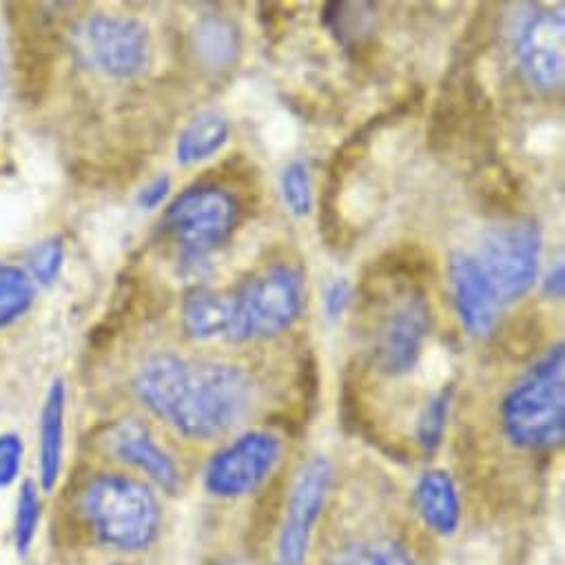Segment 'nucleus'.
Returning a JSON list of instances; mask_svg holds the SVG:
<instances>
[{
    "label": "nucleus",
    "mask_w": 565,
    "mask_h": 565,
    "mask_svg": "<svg viewBox=\"0 0 565 565\" xmlns=\"http://www.w3.org/2000/svg\"><path fill=\"white\" fill-rule=\"evenodd\" d=\"M239 224V204L217 184L184 189L164 213V228L182 248L184 259H202L224 244Z\"/></svg>",
    "instance_id": "5"
},
{
    "label": "nucleus",
    "mask_w": 565,
    "mask_h": 565,
    "mask_svg": "<svg viewBox=\"0 0 565 565\" xmlns=\"http://www.w3.org/2000/svg\"><path fill=\"white\" fill-rule=\"evenodd\" d=\"M72 39L81 61L109 78H134L149 63V32L136 19L94 14L76 25Z\"/></svg>",
    "instance_id": "7"
},
{
    "label": "nucleus",
    "mask_w": 565,
    "mask_h": 565,
    "mask_svg": "<svg viewBox=\"0 0 565 565\" xmlns=\"http://www.w3.org/2000/svg\"><path fill=\"white\" fill-rule=\"evenodd\" d=\"M543 291L547 298L561 300L565 294V273H563V264H558L554 270L547 273L545 281H543Z\"/></svg>",
    "instance_id": "28"
},
{
    "label": "nucleus",
    "mask_w": 565,
    "mask_h": 565,
    "mask_svg": "<svg viewBox=\"0 0 565 565\" xmlns=\"http://www.w3.org/2000/svg\"><path fill=\"white\" fill-rule=\"evenodd\" d=\"M36 300V285L21 266L0 262V329L21 320Z\"/></svg>",
    "instance_id": "18"
},
{
    "label": "nucleus",
    "mask_w": 565,
    "mask_h": 565,
    "mask_svg": "<svg viewBox=\"0 0 565 565\" xmlns=\"http://www.w3.org/2000/svg\"><path fill=\"white\" fill-rule=\"evenodd\" d=\"M65 264V246L61 237H52L43 244H39L30 255V277L34 285L52 287L58 279Z\"/></svg>",
    "instance_id": "24"
},
{
    "label": "nucleus",
    "mask_w": 565,
    "mask_h": 565,
    "mask_svg": "<svg viewBox=\"0 0 565 565\" xmlns=\"http://www.w3.org/2000/svg\"><path fill=\"white\" fill-rule=\"evenodd\" d=\"M501 428L525 452H547L565 439V351L554 344L501 402Z\"/></svg>",
    "instance_id": "2"
},
{
    "label": "nucleus",
    "mask_w": 565,
    "mask_h": 565,
    "mask_svg": "<svg viewBox=\"0 0 565 565\" xmlns=\"http://www.w3.org/2000/svg\"><path fill=\"white\" fill-rule=\"evenodd\" d=\"M43 512V501L39 494V486L34 481H25L19 501H17V521H14V539L21 554H28V550L34 543V536L39 532Z\"/></svg>",
    "instance_id": "21"
},
{
    "label": "nucleus",
    "mask_w": 565,
    "mask_h": 565,
    "mask_svg": "<svg viewBox=\"0 0 565 565\" xmlns=\"http://www.w3.org/2000/svg\"><path fill=\"white\" fill-rule=\"evenodd\" d=\"M523 78L543 94H554L565 78V19L561 12L539 10L519 30L514 45Z\"/></svg>",
    "instance_id": "11"
},
{
    "label": "nucleus",
    "mask_w": 565,
    "mask_h": 565,
    "mask_svg": "<svg viewBox=\"0 0 565 565\" xmlns=\"http://www.w3.org/2000/svg\"><path fill=\"white\" fill-rule=\"evenodd\" d=\"M450 408V391H441L437 397H433L417 422V441L426 452H435L446 433V419Z\"/></svg>",
    "instance_id": "23"
},
{
    "label": "nucleus",
    "mask_w": 565,
    "mask_h": 565,
    "mask_svg": "<svg viewBox=\"0 0 565 565\" xmlns=\"http://www.w3.org/2000/svg\"><path fill=\"white\" fill-rule=\"evenodd\" d=\"M351 302H353V285L349 279H335L333 285L327 289V296H324L327 316L331 320L342 318Z\"/></svg>",
    "instance_id": "26"
},
{
    "label": "nucleus",
    "mask_w": 565,
    "mask_h": 565,
    "mask_svg": "<svg viewBox=\"0 0 565 565\" xmlns=\"http://www.w3.org/2000/svg\"><path fill=\"white\" fill-rule=\"evenodd\" d=\"M23 455H25V446L19 435L14 433L0 435V488H8L19 479Z\"/></svg>",
    "instance_id": "25"
},
{
    "label": "nucleus",
    "mask_w": 565,
    "mask_h": 565,
    "mask_svg": "<svg viewBox=\"0 0 565 565\" xmlns=\"http://www.w3.org/2000/svg\"><path fill=\"white\" fill-rule=\"evenodd\" d=\"M415 508L422 521L439 536H450L461 523V501L455 479L446 470H428L415 488Z\"/></svg>",
    "instance_id": "14"
},
{
    "label": "nucleus",
    "mask_w": 565,
    "mask_h": 565,
    "mask_svg": "<svg viewBox=\"0 0 565 565\" xmlns=\"http://www.w3.org/2000/svg\"><path fill=\"white\" fill-rule=\"evenodd\" d=\"M65 413H67V386L58 377L52 382L41 411V483L45 490H54L63 470L65 455Z\"/></svg>",
    "instance_id": "15"
},
{
    "label": "nucleus",
    "mask_w": 565,
    "mask_h": 565,
    "mask_svg": "<svg viewBox=\"0 0 565 565\" xmlns=\"http://www.w3.org/2000/svg\"><path fill=\"white\" fill-rule=\"evenodd\" d=\"M107 448L116 459L147 475L164 492L178 494L182 477L175 461L156 444L149 428L138 419L118 422L107 435Z\"/></svg>",
    "instance_id": "13"
},
{
    "label": "nucleus",
    "mask_w": 565,
    "mask_h": 565,
    "mask_svg": "<svg viewBox=\"0 0 565 565\" xmlns=\"http://www.w3.org/2000/svg\"><path fill=\"white\" fill-rule=\"evenodd\" d=\"M233 324V294L198 289L182 305V327L191 340L226 338Z\"/></svg>",
    "instance_id": "16"
},
{
    "label": "nucleus",
    "mask_w": 565,
    "mask_h": 565,
    "mask_svg": "<svg viewBox=\"0 0 565 565\" xmlns=\"http://www.w3.org/2000/svg\"><path fill=\"white\" fill-rule=\"evenodd\" d=\"M8 83V61H6V43H3V34H0V92L6 89Z\"/></svg>",
    "instance_id": "29"
},
{
    "label": "nucleus",
    "mask_w": 565,
    "mask_h": 565,
    "mask_svg": "<svg viewBox=\"0 0 565 565\" xmlns=\"http://www.w3.org/2000/svg\"><path fill=\"white\" fill-rule=\"evenodd\" d=\"M171 191V178L169 175H158L156 180H151L147 186H142V191L138 193V204L142 209H158L167 195Z\"/></svg>",
    "instance_id": "27"
},
{
    "label": "nucleus",
    "mask_w": 565,
    "mask_h": 565,
    "mask_svg": "<svg viewBox=\"0 0 565 565\" xmlns=\"http://www.w3.org/2000/svg\"><path fill=\"white\" fill-rule=\"evenodd\" d=\"M450 289L463 329L475 338H486L497 329L501 305L492 294L472 253L457 250L448 264Z\"/></svg>",
    "instance_id": "12"
},
{
    "label": "nucleus",
    "mask_w": 565,
    "mask_h": 565,
    "mask_svg": "<svg viewBox=\"0 0 565 565\" xmlns=\"http://www.w3.org/2000/svg\"><path fill=\"white\" fill-rule=\"evenodd\" d=\"M138 399L186 439L231 430L250 406L248 375L226 362H186L173 353L147 360L134 382Z\"/></svg>",
    "instance_id": "1"
},
{
    "label": "nucleus",
    "mask_w": 565,
    "mask_h": 565,
    "mask_svg": "<svg viewBox=\"0 0 565 565\" xmlns=\"http://www.w3.org/2000/svg\"><path fill=\"white\" fill-rule=\"evenodd\" d=\"M281 195L294 215L305 217L313 209V186L309 167L302 160L291 162L281 173Z\"/></svg>",
    "instance_id": "22"
},
{
    "label": "nucleus",
    "mask_w": 565,
    "mask_h": 565,
    "mask_svg": "<svg viewBox=\"0 0 565 565\" xmlns=\"http://www.w3.org/2000/svg\"><path fill=\"white\" fill-rule=\"evenodd\" d=\"M331 486L333 463L327 457H313L300 470L279 530L275 565H305L311 534L327 505Z\"/></svg>",
    "instance_id": "9"
},
{
    "label": "nucleus",
    "mask_w": 565,
    "mask_h": 565,
    "mask_svg": "<svg viewBox=\"0 0 565 565\" xmlns=\"http://www.w3.org/2000/svg\"><path fill=\"white\" fill-rule=\"evenodd\" d=\"M499 305L523 298L539 275L541 233L534 222L488 228L472 255Z\"/></svg>",
    "instance_id": "6"
},
{
    "label": "nucleus",
    "mask_w": 565,
    "mask_h": 565,
    "mask_svg": "<svg viewBox=\"0 0 565 565\" xmlns=\"http://www.w3.org/2000/svg\"><path fill=\"white\" fill-rule=\"evenodd\" d=\"M281 459V441L264 430L237 437L217 450L204 470V488L217 499H239L255 492Z\"/></svg>",
    "instance_id": "8"
},
{
    "label": "nucleus",
    "mask_w": 565,
    "mask_h": 565,
    "mask_svg": "<svg viewBox=\"0 0 565 565\" xmlns=\"http://www.w3.org/2000/svg\"><path fill=\"white\" fill-rule=\"evenodd\" d=\"M305 307V279L291 266H273L233 294L228 342L268 340L289 331Z\"/></svg>",
    "instance_id": "4"
},
{
    "label": "nucleus",
    "mask_w": 565,
    "mask_h": 565,
    "mask_svg": "<svg viewBox=\"0 0 565 565\" xmlns=\"http://www.w3.org/2000/svg\"><path fill=\"white\" fill-rule=\"evenodd\" d=\"M231 136V125L224 116L215 111L198 114L182 131L175 145V156L180 164H198L213 158Z\"/></svg>",
    "instance_id": "17"
},
{
    "label": "nucleus",
    "mask_w": 565,
    "mask_h": 565,
    "mask_svg": "<svg viewBox=\"0 0 565 565\" xmlns=\"http://www.w3.org/2000/svg\"><path fill=\"white\" fill-rule=\"evenodd\" d=\"M83 514L96 539L114 550H147L160 532V503L149 486L125 475H100L83 494Z\"/></svg>",
    "instance_id": "3"
},
{
    "label": "nucleus",
    "mask_w": 565,
    "mask_h": 565,
    "mask_svg": "<svg viewBox=\"0 0 565 565\" xmlns=\"http://www.w3.org/2000/svg\"><path fill=\"white\" fill-rule=\"evenodd\" d=\"M327 565H419L413 554L393 539H362L338 550Z\"/></svg>",
    "instance_id": "19"
},
{
    "label": "nucleus",
    "mask_w": 565,
    "mask_h": 565,
    "mask_svg": "<svg viewBox=\"0 0 565 565\" xmlns=\"http://www.w3.org/2000/svg\"><path fill=\"white\" fill-rule=\"evenodd\" d=\"M433 327V311L424 291L408 289L384 316L375 333V364L386 375L415 369Z\"/></svg>",
    "instance_id": "10"
},
{
    "label": "nucleus",
    "mask_w": 565,
    "mask_h": 565,
    "mask_svg": "<svg viewBox=\"0 0 565 565\" xmlns=\"http://www.w3.org/2000/svg\"><path fill=\"white\" fill-rule=\"evenodd\" d=\"M195 43H198V52L200 56L209 63V65H228L239 47V39L237 32L233 30L231 23L222 21V19H209L198 28L195 34Z\"/></svg>",
    "instance_id": "20"
}]
</instances>
